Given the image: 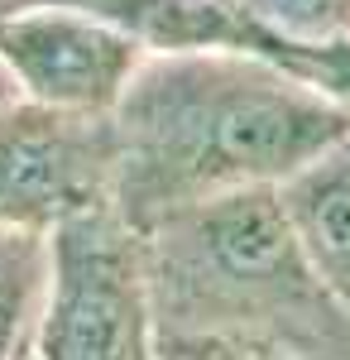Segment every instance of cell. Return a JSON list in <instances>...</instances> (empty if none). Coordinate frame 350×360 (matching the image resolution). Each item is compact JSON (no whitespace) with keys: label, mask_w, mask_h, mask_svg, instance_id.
Wrapping results in <instances>:
<instances>
[{"label":"cell","mask_w":350,"mask_h":360,"mask_svg":"<svg viewBox=\"0 0 350 360\" xmlns=\"http://www.w3.org/2000/svg\"><path fill=\"white\" fill-rule=\"evenodd\" d=\"M48 288V231L0 226V360L25 351Z\"/></svg>","instance_id":"obj_7"},{"label":"cell","mask_w":350,"mask_h":360,"mask_svg":"<svg viewBox=\"0 0 350 360\" xmlns=\"http://www.w3.org/2000/svg\"><path fill=\"white\" fill-rule=\"evenodd\" d=\"M29 360H154L144 236L110 202L82 207L48 231V288Z\"/></svg>","instance_id":"obj_3"},{"label":"cell","mask_w":350,"mask_h":360,"mask_svg":"<svg viewBox=\"0 0 350 360\" xmlns=\"http://www.w3.org/2000/svg\"><path fill=\"white\" fill-rule=\"evenodd\" d=\"M149 49L72 5H20L0 15V68L20 96L58 111L110 115Z\"/></svg>","instance_id":"obj_5"},{"label":"cell","mask_w":350,"mask_h":360,"mask_svg":"<svg viewBox=\"0 0 350 360\" xmlns=\"http://www.w3.org/2000/svg\"><path fill=\"white\" fill-rule=\"evenodd\" d=\"M154 332H231L293 360H350V317L326 293L278 188H240L144 231Z\"/></svg>","instance_id":"obj_2"},{"label":"cell","mask_w":350,"mask_h":360,"mask_svg":"<svg viewBox=\"0 0 350 360\" xmlns=\"http://www.w3.org/2000/svg\"><path fill=\"white\" fill-rule=\"evenodd\" d=\"M15 96H20V91H15V82H10V72L0 68V106H5V101H15Z\"/></svg>","instance_id":"obj_10"},{"label":"cell","mask_w":350,"mask_h":360,"mask_svg":"<svg viewBox=\"0 0 350 360\" xmlns=\"http://www.w3.org/2000/svg\"><path fill=\"white\" fill-rule=\"evenodd\" d=\"M110 115L58 111L15 96L0 106V226L53 231L82 207L110 202Z\"/></svg>","instance_id":"obj_4"},{"label":"cell","mask_w":350,"mask_h":360,"mask_svg":"<svg viewBox=\"0 0 350 360\" xmlns=\"http://www.w3.org/2000/svg\"><path fill=\"white\" fill-rule=\"evenodd\" d=\"M154 360H293L269 341L231 332H154Z\"/></svg>","instance_id":"obj_9"},{"label":"cell","mask_w":350,"mask_h":360,"mask_svg":"<svg viewBox=\"0 0 350 360\" xmlns=\"http://www.w3.org/2000/svg\"><path fill=\"white\" fill-rule=\"evenodd\" d=\"M15 360H29V341H25V351H20V356H15Z\"/></svg>","instance_id":"obj_12"},{"label":"cell","mask_w":350,"mask_h":360,"mask_svg":"<svg viewBox=\"0 0 350 360\" xmlns=\"http://www.w3.org/2000/svg\"><path fill=\"white\" fill-rule=\"evenodd\" d=\"M240 10L293 44L350 39V0H240Z\"/></svg>","instance_id":"obj_8"},{"label":"cell","mask_w":350,"mask_h":360,"mask_svg":"<svg viewBox=\"0 0 350 360\" xmlns=\"http://www.w3.org/2000/svg\"><path fill=\"white\" fill-rule=\"evenodd\" d=\"M278 202L326 293L350 317V135L288 183H278Z\"/></svg>","instance_id":"obj_6"},{"label":"cell","mask_w":350,"mask_h":360,"mask_svg":"<svg viewBox=\"0 0 350 360\" xmlns=\"http://www.w3.org/2000/svg\"><path fill=\"white\" fill-rule=\"evenodd\" d=\"M110 207L130 231L240 193L278 188L350 135V106L231 49L149 53L120 91Z\"/></svg>","instance_id":"obj_1"},{"label":"cell","mask_w":350,"mask_h":360,"mask_svg":"<svg viewBox=\"0 0 350 360\" xmlns=\"http://www.w3.org/2000/svg\"><path fill=\"white\" fill-rule=\"evenodd\" d=\"M20 5H29V0H0V15H5V10H20Z\"/></svg>","instance_id":"obj_11"}]
</instances>
